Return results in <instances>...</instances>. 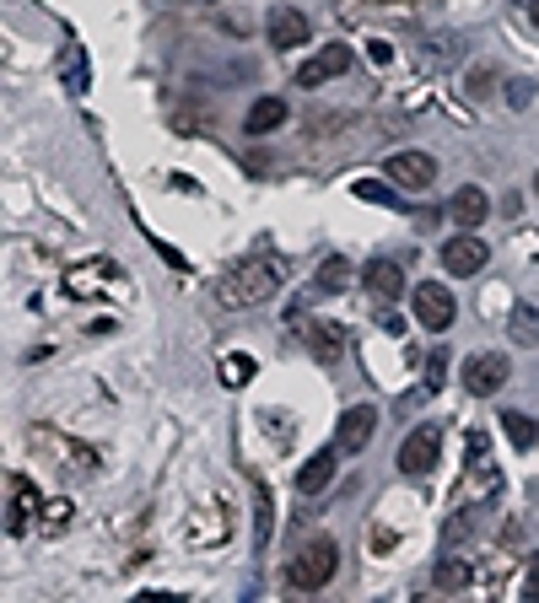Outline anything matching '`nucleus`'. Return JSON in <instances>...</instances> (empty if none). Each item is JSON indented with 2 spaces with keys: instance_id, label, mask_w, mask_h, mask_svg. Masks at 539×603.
Here are the masks:
<instances>
[{
  "instance_id": "f257e3e1",
  "label": "nucleus",
  "mask_w": 539,
  "mask_h": 603,
  "mask_svg": "<svg viewBox=\"0 0 539 603\" xmlns=\"http://www.w3.org/2000/svg\"><path fill=\"white\" fill-rule=\"evenodd\" d=\"M281 281H287V259H238L216 281V302L221 308H259L281 291Z\"/></svg>"
},
{
  "instance_id": "f03ea898",
  "label": "nucleus",
  "mask_w": 539,
  "mask_h": 603,
  "mask_svg": "<svg viewBox=\"0 0 539 603\" xmlns=\"http://www.w3.org/2000/svg\"><path fill=\"white\" fill-rule=\"evenodd\" d=\"M65 291L76 302H125L129 297V275L114 259H82L65 270Z\"/></svg>"
},
{
  "instance_id": "7ed1b4c3",
  "label": "nucleus",
  "mask_w": 539,
  "mask_h": 603,
  "mask_svg": "<svg viewBox=\"0 0 539 603\" xmlns=\"http://www.w3.org/2000/svg\"><path fill=\"white\" fill-rule=\"evenodd\" d=\"M334 565H340V544L319 533V539H308V544L297 550V561L287 565V588L291 593H319L334 576Z\"/></svg>"
},
{
  "instance_id": "20e7f679",
  "label": "nucleus",
  "mask_w": 539,
  "mask_h": 603,
  "mask_svg": "<svg viewBox=\"0 0 539 603\" xmlns=\"http://www.w3.org/2000/svg\"><path fill=\"white\" fill-rule=\"evenodd\" d=\"M39 518H43L39 485L28 480V475H6V533L22 539V533L39 528Z\"/></svg>"
},
{
  "instance_id": "39448f33",
  "label": "nucleus",
  "mask_w": 539,
  "mask_h": 603,
  "mask_svg": "<svg viewBox=\"0 0 539 603\" xmlns=\"http://www.w3.org/2000/svg\"><path fill=\"white\" fill-rule=\"evenodd\" d=\"M437 458H443V426H415L411 437L400 443V475L426 480L437 469Z\"/></svg>"
},
{
  "instance_id": "423d86ee",
  "label": "nucleus",
  "mask_w": 539,
  "mask_h": 603,
  "mask_svg": "<svg viewBox=\"0 0 539 603\" xmlns=\"http://www.w3.org/2000/svg\"><path fill=\"white\" fill-rule=\"evenodd\" d=\"M507 377H512V362H507L501 351H480V356L464 362V388H469L475 399H491Z\"/></svg>"
},
{
  "instance_id": "0eeeda50",
  "label": "nucleus",
  "mask_w": 539,
  "mask_h": 603,
  "mask_svg": "<svg viewBox=\"0 0 539 603\" xmlns=\"http://www.w3.org/2000/svg\"><path fill=\"white\" fill-rule=\"evenodd\" d=\"M454 313H458V302H454V291H448L443 281H421V285H415V319L426 323L432 334L454 329Z\"/></svg>"
},
{
  "instance_id": "6e6552de",
  "label": "nucleus",
  "mask_w": 539,
  "mask_h": 603,
  "mask_svg": "<svg viewBox=\"0 0 539 603\" xmlns=\"http://www.w3.org/2000/svg\"><path fill=\"white\" fill-rule=\"evenodd\" d=\"M400 189H411V195H421V189H432L437 184V162L426 157V152H400V157H388V167H383Z\"/></svg>"
},
{
  "instance_id": "1a4fd4ad",
  "label": "nucleus",
  "mask_w": 539,
  "mask_h": 603,
  "mask_svg": "<svg viewBox=\"0 0 539 603\" xmlns=\"http://www.w3.org/2000/svg\"><path fill=\"white\" fill-rule=\"evenodd\" d=\"M227 533H232L227 512L210 501V507H195V512H189V523H184V544H195V550H210V544H221Z\"/></svg>"
},
{
  "instance_id": "9d476101",
  "label": "nucleus",
  "mask_w": 539,
  "mask_h": 603,
  "mask_svg": "<svg viewBox=\"0 0 539 603\" xmlns=\"http://www.w3.org/2000/svg\"><path fill=\"white\" fill-rule=\"evenodd\" d=\"M486 259H491V248H486L480 238H469V232L443 242V270H448V275H480Z\"/></svg>"
},
{
  "instance_id": "9b49d317",
  "label": "nucleus",
  "mask_w": 539,
  "mask_h": 603,
  "mask_svg": "<svg viewBox=\"0 0 539 603\" xmlns=\"http://www.w3.org/2000/svg\"><path fill=\"white\" fill-rule=\"evenodd\" d=\"M345 71H351V49H345V43H324V49L297 71V86H324V81L345 76Z\"/></svg>"
},
{
  "instance_id": "f8f14e48",
  "label": "nucleus",
  "mask_w": 539,
  "mask_h": 603,
  "mask_svg": "<svg viewBox=\"0 0 539 603\" xmlns=\"http://www.w3.org/2000/svg\"><path fill=\"white\" fill-rule=\"evenodd\" d=\"M373 432H377V409L356 404V409L340 415V426H334V447H340V453H362V447L373 443Z\"/></svg>"
},
{
  "instance_id": "ddd939ff",
  "label": "nucleus",
  "mask_w": 539,
  "mask_h": 603,
  "mask_svg": "<svg viewBox=\"0 0 539 603\" xmlns=\"http://www.w3.org/2000/svg\"><path fill=\"white\" fill-rule=\"evenodd\" d=\"M362 285L373 291L377 302H400V297H405V264H400V259H367Z\"/></svg>"
},
{
  "instance_id": "4468645a",
  "label": "nucleus",
  "mask_w": 539,
  "mask_h": 603,
  "mask_svg": "<svg viewBox=\"0 0 539 603\" xmlns=\"http://www.w3.org/2000/svg\"><path fill=\"white\" fill-rule=\"evenodd\" d=\"M443 216H454V227H464V232H475L486 216H491V200H486V189H475V184H464L454 200H448V210Z\"/></svg>"
},
{
  "instance_id": "2eb2a0df",
  "label": "nucleus",
  "mask_w": 539,
  "mask_h": 603,
  "mask_svg": "<svg viewBox=\"0 0 539 603\" xmlns=\"http://www.w3.org/2000/svg\"><path fill=\"white\" fill-rule=\"evenodd\" d=\"M265 33L276 49H297V43H308V17L302 11H291V6H276L270 11V22H265Z\"/></svg>"
},
{
  "instance_id": "dca6fc26",
  "label": "nucleus",
  "mask_w": 539,
  "mask_h": 603,
  "mask_svg": "<svg viewBox=\"0 0 539 603\" xmlns=\"http://www.w3.org/2000/svg\"><path fill=\"white\" fill-rule=\"evenodd\" d=\"M334 453H340V447H324V453H313V458L302 464V475H297V490H302V496H319V490H330Z\"/></svg>"
},
{
  "instance_id": "f3484780",
  "label": "nucleus",
  "mask_w": 539,
  "mask_h": 603,
  "mask_svg": "<svg viewBox=\"0 0 539 603\" xmlns=\"http://www.w3.org/2000/svg\"><path fill=\"white\" fill-rule=\"evenodd\" d=\"M253 550H270V528H276V501H270V485L253 480Z\"/></svg>"
},
{
  "instance_id": "a211bd4d",
  "label": "nucleus",
  "mask_w": 539,
  "mask_h": 603,
  "mask_svg": "<svg viewBox=\"0 0 539 603\" xmlns=\"http://www.w3.org/2000/svg\"><path fill=\"white\" fill-rule=\"evenodd\" d=\"M281 124H287V103H281V97H259L249 108V119H243V129H249V135H270V129H281Z\"/></svg>"
},
{
  "instance_id": "6ab92c4d",
  "label": "nucleus",
  "mask_w": 539,
  "mask_h": 603,
  "mask_svg": "<svg viewBox=\"0 0 539 603\" xmlns=\"http://www.w3.org/2000/svg\"><path fill=\"white\" fill-rule=\"evenodd\" d=\"M507 334H512V345H539V302H518L507 319Z\"/></svg>"
},
{
  "instance_id": "aec40b11",
  "label": "nucleus",
  "mask_w": 539,
  "mask_h": 603,
  "mask_svg": "<svg viewBox=\"0 0 539 603\" xmlns=\"http://www.w3.org/2000/svg\"><path fill=\"white\" fill-rule=\"evenodd\" d=\"M340 340H345V334H340L334 323H313V329H308V351H313L324 366L340 362Z\"/></svg>"
},
{
  "instance_id": "412c9836",
  "label": "nucleus",
  "mask_w": 539,
  "mask_h": 603,
  "mask_svg": "<svg viewBox=\"0 0 539 603\" xmlns=\"http://www.w3.org/2000/svg\"><path fill=\"white\" fill-rule=\"evenodd\" d=\"M60 76H65V86L71 92H86V49L82 43H65V54H60Z\"/></svg>"
},
{
  "instance_id": "4be33fe9",
  "label": "nucleus",
  "mask_w": 539,
  "mask_h": 603,
  "mask_svg": "<svg viewBox=\"0 0 539 603\" xmlns=\"http://www.w3.org/2000/svg\"><path fill=\"white\" fill-rule=\"evenodd\" d=\"M216 372H221V388H243V383H253V372H259V366H253V356L232 351V356H221Z\"/></svg>"
},
{
  "instance_id": "5701e85b",
  "label": "nucleus",
  "mask_w": 539,
  "mask_h": 603,
  "mask_svg": "<svg viewBox=\"0 0 539 603\" xmlns=\"http://www.w3.org/2000/svg\"><path fill=\"white\" fill-rule=\"evenodd\" d=\"M43 443H49V437H43ZM49 447H54L65 464H76V475H97V464H103L92 447H86V443H71V437H65V443H49Z\"/></svg>"
},
{
  "instance_id": "b1692460",
  "label": "nucleus",
  "mask_w": 539,
  "mask_h": 603,
  "mask_svg": "<svg viewBox=\"0 0 539 603\" xmlns=\"http://www.w3.org/2000/svg\"><path fill=\"white\" fill-rule=\"evenodd\" d=\"M71 518H76V512H71V501H49V507H43V518H39V533L60 539V533L71 528Z\"/></svg>"
},
{
  "instance_id": "393cba45",
  "label": "nucleus",
  "mask_w": 539,
  "mask_h": 603,
  "mask_svg": "<svg viewBox=\"0 0 539 603\" xmlns=\"http://www.w3.org/2000/svg\"><path fill=\"white\" fill-rule=\"evenodd\" d=\"M394 189H400L394 178H388V184H383V178H362V184H356V200H367V205H400V195H394Z\"/></svg>"
},
{
  "instance_id": "a878e982",
  "label": "nucleus",
  "mask_w": 539,
  "mask_h": 603,
  "mask_svg": "<svg viewBox=\"0 0 539 603\" xmlns=\"http://www.w3.org/2000/svg\"><path fill=\"white\" fill-rule=\"evenodd\" d=\"M345 285H351V264H345V259H324V264H319V291H345Z\"/></svg>"
},
{
  "instance_id": "bb28decb",
  "label": "nucleus",
  "mask_w": 539,
  "mask_h": 603,
  "mask_svg": "<svg viewBox=\"0 0 539 603\" xmlns=\"http://www.w3.org/2000/svg\"><path fill=\"white\" fill-rule=\"evenodd\" d=\"M501 426H507V443L512 447H535V420H529V415H518V409H512V415H501Z\"/></svg>"
},
{
  "instance_id": "cd10ccee",
  "label": "nucleus",
  "mask_w": 539,
  "mask_h": 603,
  "mask_svg": "<svg viewBox=\"0 0 539 603\" xmlns=\"http://www.w3.org/2000/svg\"><path fill=\"white\" fill-rule=\"evenodd\" d=\"M464 582H469V565H458V561H443V565H437V588H443V593H458Z\"/></svg>"
},
{
  "instance_id": "c85d7f7f",
  "label": "nucleus",
  "mask_w": 539,
  "mask_h": 603,
  "mask_svg": "<svg viewBox=\"0 0 539 603\" xmlns=\"http://www.w3.org/2000/svg\"><path fill=\"white\" fill-rule=\"evenodd\" d=\"M469 475H491L486 469V432H469Z\"/></svg>"
},
{
  "instance_id": "c756f323",
  "label": "nucleus",
  "mask_w": 539,
  "mask_h": 603,
  "mask_svg": "<svg viewBox=\"0 0 539 603\" xmlns=\"http://www.w3.org/2000/svg\"><path fill=\"white\" fill-rule=\"evenodd\" d=\"M529 97H535L529 81H512V86H507V103H512V108H529Z\"/></svg>"
},
{
  "instance_id": "7c9ffc66",
  "label": "nucleus",
  "mask_w": 539,
  "mask_h": 603,
  "mask_svg": "<svg viewBox=\"0 0 539 603\" xmlns=\"http://www.w3.org/2000/svg\"><path fill=\"white\" fill-rule=\"evenodd\" d=\"M524 599L529 603H539V555L529 561V576H524Z\"/></svg>"
},
{
  "instance_id": "2f4dec72",
  "label": "nucleus",
  "mask_w": 539,
  "mask_h": 603,
  "mask_svg": "<svg viewBox=\"0 0 539 603\" xmlns=\"http://www.w3.org/2000/svg\"><path fill=\"white\" fill-rule=\"evenodd\" d=\"M443 372H448V362H443V351H437L432 366H426V388H443Z\"/></svg>"
},
{
  "instance_id": "473e14b6",
  "label": "nucleus",
  "mask_w": 539,
  "mask_h": 603,
  "mask_svg": "<svg viewBox=\"0 0 539 603\" xmlns=\"http://www.w3.org/2000/svg\"><path fill=\"white\" fill-rule=\"evenodd\" d=\"M469 92H475V97H486V92H491V76H486V71H475V76H469Z\"/></svg>"
},
{
  "instance_id": "72a5a7b5",
  "label": "nucleus",
  "mask_w": 539,
  "mask_h": 603,
  "mask_svg": "<svg viewBox=\"0 0 539 603\" xmlns=\"http://www.w3.org/2000/svg\"><path fill=\"white\" fill-rule=\"evenodd\" d=\"M529 22H535V28H539V0H529Z\"/></svg>"
},
{
  "instance_id": "f704fd0d",
  "label": "nucleus",
  "mask_w": 539,
  "mask_h": 603,
  "mask_svg": "<svg viewBox=\"0 0 539 603\" xmlns=\"http://www.w3.org/2000/svg\"><path fill=\"white\" fill-rule=\"evenodd\" d=\"M535 189H539V173H535Z\"/></svg>"
}]
</instances>
